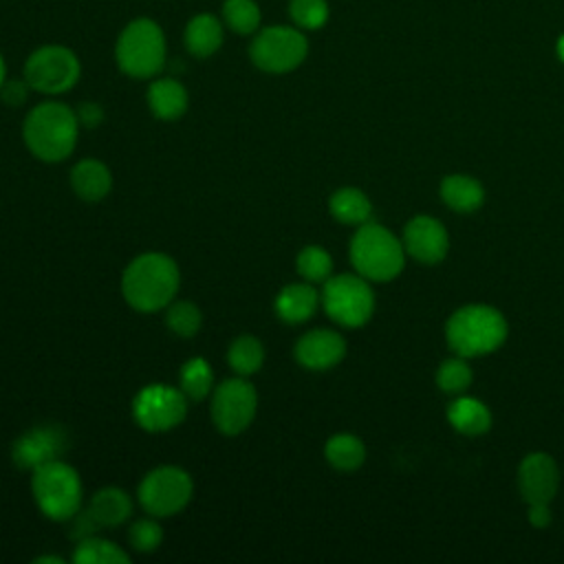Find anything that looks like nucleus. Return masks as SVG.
I'll use <instances>...</instances> for the list:
<instances>
[{
    "label": "nucleus",
    "instance_id": "f257e3e1",
    "mask_svg": "<svg viewBox=\"0 0 564 564\" xmlns=\"http://www.w3.org/2000/svg\"><path fill=\"white\" fill-rule=\"evenodd\" d=\"M507 317L491 304L458 306L445 322L447 348L467 359L496 352L507 341Z\"/></svg>",
    "mask_w": 564,
    "mask_h": 564
},
{
    "label": "nucleus",
    "instance_id": "f03ea898",
    "mask_svg": "<svg viewBox=\"0 0 564 564\" xmlns=\"http://www.w3.org/2000/svg\"><path fill=\"white\" fill-rule=\"evenodd\" d=\"M181 273L176 262L165 253H143L134 258L121 278V291L126 302L141 311L154 313L167 308L178 291Z\"/></svg>",
    "mask_w": 564,
    "mask_h": 564
},
{
    "label": "nucleus",
    "instance_id": "7ed1b4c3",
    "mask_svg": "<svg viewBox=\"0 0 564 564\" xmlns=\"http://www.w3.org/2000/svg\"><path fill=\"white\" fill-rule=\"evenodd\" d=\"M79 119L73 108L59 101L37 104L24 119L22 137L26 148L46 163H57L75 150Z\"/></svg>",
    "mask_w": 564,
    "mask_h": 564
},
{
    "label": "nucleus",
    "instance_id": "20e7f679",
    "mask_svg": "<svg viewBox=\"0 0 564 564\" xmlns=\"http://www.w3.org/2000/svg\"><path fill=\"white\" fill-rule=\"evenodd\" d=\"M405 249L388 227L364 223L350 238V262L359 275L370 282H390L405 267Z\"/></svg>",
    "mask_w": 564,
    "mask_h": 564
},
{
    "label": "nucleus",
    "instance_id": "39448f33",
    "mask_svg": "<svg viewBox=\"0 0 564 564\" xmlns=\"http://www.w3.org/2000/svg\"><path fill=\"white\" fill-rule=\"evenodd\" d=\"M119 68L134 77L148 79L165 66V35L150 18H137L121 31L115 46Z\"/></svg>",
    "mask_w": 564,
    "mask_h": 564
},
{
    "label": "nucleus",
    "instance_id": "423d86ee",
    "mask_svg": "<svg viewBox=\"0 0 564 564\" xmlns=\"http://www.w3.org/2000/svg\"><path fill=\"white\" fill-rule=\"evenodd\" d=\"M31 489L40 511L51 520H70L82 507V480L75 467L62 458L33 469Z\"/></svg>",
    "mask_w": 564,
    "mask_h": 564
},
{
    "label": "nucleus",
    "instance_id": "0eeeda50",
    "mask_svg": "<svg viewBox=\"0 0 564 564\" xmlns=\"http://www.w3.org/2000/svg\"><path fill=\"white\" fill-rule=\"evenodd\" d=\"M326 315L346 328H359L375 313V291L370 280L359 273L330 275L322 289Z\"/></svg>",
    "mask_w": 564,
    "mask_h": 564
},
{
    "label": "nucleus",
    "instance_id": "6e6552de",
    "mask_svg": "<svg viewBox=\"0 0 564 564\" xmlns=\"http://www.w3.org/2000/svg\"><path fill=\"white\" fill-rule=\"evenodd\" d=\"M308 53V42L297 26H267L260 29L249 44L251 62L264 73H289L297 68Z\"/></svg>",
    "mask_w": 564,
    "mask_h": 564
},
{
    "label": "nucleus",
    "instance_id": "1a4fd4ad",
    "mask_svg": "<svg viewBox=\"0 0 564 564\" xmlns=\"http://www.w3.org/2000/svg\"><path fill=\"white\" fill-rule=\"evenodd\" d=\"M82 66L77 55L62 44H46L33 51L24 64L26 84L44 95L70 90L79 79Z\"/></svg>",
    "mask_w": 564,
    "mask_h": 564
},
{
    "label": "nucleus",
    "instance_id": "9d476101",
    "mask_svg": "<svg viewBox=\"0 0 564 564\" xmlns=\"http://www.w3.org/2000/svg\"><path fill=\"white\" fill-rule=\"evenodd\" d=\"M194 494L189 474L176 465H161L148 471L139 485L141 507L156 518H167L187 507Z\"/></svg>",
    "mask_w": 564,
    "mask_h": 564
},
{
    "label": "nucleus",
    "instance_id": "9b49d317",
    "mask_svg": "<svg viewBox=\"0 0 564 564\" xmlns=\"http://www.w3.org/2000/svg\"><path fill=\"white\" fill-rule=\"evenodd\" d=\"M256 408L258 394L253 386L240 375L234 379H225L220 386L214 388L212 419L214 425L227 436L245 432L256 416Z\"/></svg>",
    "mask_w": 564,
    "mask_h": 564
},
{
    "label": "nucleus",
    "instance_id": "f8f14e48",
    "mask_svg": "<svg viewBox=\"0 0 564 564\" xmlns=\"http://www.w3.org/2000/svg\"><path fill=\"white\" fill-rule=\"evenodd\" d=\"M137 423L148 432H167L187 414V399L181 388L150 383L141 388L132 401Z\"/></svg>",
    "mask_w": 564,
    "mask_h": 564
},
{
    "label": "nucleus",
    "instance_id": "ddd939ff",
    "mask_svg": "<svg viewBox=\"0 0 564 564\" xmlns=\"http://www.w3.org/2000/svg\"><path fill=\"white\" fill-rule=\"evenodd\" d=\"M518 494L527 505H551L560 489V467L549 452H529L516 469Z\"/></svg>",
    "mask_w": 564,
    "mask_h": 564
},
{
    "label": "nucleus",
    "instance_id": "4468645a",
    "mask_svg": "<svg viewBox=\"0 0 564 564\" xmlns=\"http://www.w3.org/2000/svg\"><path fill=\"white\" fill-rule=\"evenodd\" d=\"M401 242L412 260L427 267L443 262L449 251V234L445 225L427 214L412 216L405 223L401 231Z\"/></svg>",
    "mask_w": 564,
    "mask_h": 564
},
{
    "label": "nucleus",
    "instance_id": "2eb2a0df",
    "mask_svg": "<svg viewBox=\"0 0 564 564\" xmlns=\"http://www.w3.org/2000/svg\"><path fill=\"white\" fill-rule=\"evenodd\" d=\"M68 447L66 434L59 427H33L13 443V460L22 469H37L48 460H57Z\"/></svg>",
    "mask_w": 564,
    "mask_h": 564
},
{
    "label": "nucleus",
    "instance_id": "dca6fc26",
    "mask_svg": "<svg viewBox=\"0 0 564 564\" xmlns=\"http://www.w3.org/2000/svg\"><path fill=\"white\" fill-rule=\"evenodd\" d=\"M295 359L308 370H328L346 357V339L330 328H313L295 344Z\"/></svg>",
    "mask_w": 564,
    "mask_h": 564
},
{
    "label": "nucleus",
    "instance_id": "f3484780",
    "mask_svg": "<svg viewBox=\"0 0 564 564\" xmlns=\"http://www.w3.org/2000/svg\"><path fill=\"white\" fill-rule=\"evenodd\" d=\"M447 423L452 425V430H456L463 436H482L491 430L494 416L489 412V408L485 405V401L463 392L456 394L445 410Z\"/></svg>",
    "mask_w": 564,
    "mask_h": 564
},
{
    "label": "nucleus",
    "instance_id": "a211bd4d",
    "mask_svg": "<svg viewBox=\"0 0 564 564\" xmlns=\"http://www.w3.org/2000/svg\"><path fill=\"white\" fill-rule=\"evenodd\" d=\"M441 200L456 214H474L485 203V187L471 174H447L438 185Z\"/></svg>",
    "mask_w": 564,
    "mask_h": 564
},
{
    "label": "nucleus",
    "instance_id": "6ab92c4d",
    "mask_svg": "<svg viewBox=\"0 0 564 564\" xmlns=\"http://www.w3.org/2000/svg\"><path fill=\"white\" fill-rule=\"evenodd\" d=\"M322 302V295L311 282L286 284L275 297V311L286 324H302L311 319Z\"/></svg>",
    "mask_w": 564,
    "mask_h": 564
},
{
    "label": "nucleus",
    "instance_id": "aec40b11",
    "mask_svg": "<svg viewBox=\"0 0 564 564\" xmlns=\"http://www.w3.org/2000/svg\"><path fill=\"white\" fill-rule=\"evenodd\" d=\"M70 185L79 198L95 203V200H101L110 192L112 176H110V170L101 161L84 159L73 165Z\"/></svg>",
    "mask_w": 564,
    "mask_h": 564
},
{
    "label": "nucleus",
    "instance_id": "412c9836",
    "mask_svg": "<svg viewBox=\"0 0 564 564\" xmlns=\"http://www.w3.org/2000/svg\"><path fill=\"white\" fill-rule=\"evenodd\" d=\"M148 106L159 119L174 121L187 110V90L178 79H154L148 88Z\"/></svg>",
    "mask_w": 564,
    "mask_h": 564
},
{
    "label": "nucleus",
    "instance_id": "4be33fe9",
    "mask_svg": "<svg viewBox=\"0 0 564 564\" xmlns=\"http://www.w3.org/2000/svg\"><path fill=\"white\" fill-rule=\"evenodd\" d=\"M86 511L97 527H117L130 518L132 500L119 487H104L90 498Z\"/></svg>",
    "mask_w": 564,
    "mask_h": 564
},
{
    "label": "nucleus",
    "instance_id": "5701e85b",
    "mask_svg": "<svg viewBox=\"0 0 564 564\" xmlns=\"http://www.w3.org/2000/svg\"><path fill=\"white\" fill-rule=\"evenodd\" d=\"M223 44V24L212 13L194 15L185 26V46L194 57H209Z\"/></svg>",
    "mask_w": 564,
    "mask_h": 564
},
{
    "label": "nucleus",
    "instance_id": "b1692460",
    "mask_svg": "<svg viewBox=\"0 0 564 564\" xmlns=\"http://www.w3.org/2000/svg\"><path fill=\"white\" fill-rule=\"evenodd\" d=\"M328 209L344 225H364L372 218V203L359 187H339L328 198Z\"/></svg>",
    "mask_w": 564,
    "mask_h": 564
},
{
    "label": "nucleus",
    "instance_id": "393cba45",
    "mask_svg": "<svg viewBox=\"0 0 564 564\" xmlns=\"http://www.w3.org/2000/svg\"><path fill=\"white\" fill-rule=\"evenodd\" d=\"M324 456L330 467L339 471H355L366 460V445L357 434L339 432L326 441Z\"/></svg>",
    "mask_w": 564,
    "mask_h": 564
},
{
    "label": "nucleus",
    "instance_id": "a878e982",
    "mask_svg": "<svg viewBox=\"0 0 564 564\" xmlns=\"http://www.w3.org/2000/svg\"><path fill=\"white\" fill-rule=\"evenodd\" d=\"M434 381H436V388L445 394L456 397V394L467 392L471 381H474V372H471V366H469L467 357L452 355V357L443 359L436 368Z\"/></svg>",
    "mask_w": 564,
    "mask_h": 564
},
{
    "label": "nucleus",
    "instance_id": "bb28decb",
    "mask_svg": "<svg viewBox=\"0 0 564 564\" xmlns=\"http://www.w3.org/2000/svg\"><path fill=\"white\" fill-rule=\"evenodd\" d=\"M128 560L130 555L121 546L97 535H88L79 540L73 553V562H79V564H126Z\"/></svg>",
    "mask_w": 564,
    "mask_h": 564
},
{
    "label": "nucleus",
    "instance_id": "cd10ccee",
    "mask_svg": "<svg viewBox=\"0 0 564 564\" xmlns=\"http://www.w3.org/2000/svg\"><path fill=\"white\" fill-rule=\"evenodd\" d=\"M227 359H229L231 370H236V375L249 377L262 368L264 348H262L260 339H256L253 335H240L231 341Z\"/></svg>",
    "mask_w": 564,
    "mask_h": 564
},
{
    "label": "nucleus",
    "instance_id": "c85d7f7f",
    "mask_svg": "<svg viewBox=\"0 0 564 564\" xmlns=\"http://www.w3.org/2000/svg\"><path fill=\"white\" fill-rule=\"evenodd\" d=\"M181 390L187 399L200 401L214 392V370L203 357H194L181 366Z\"/></svg>",
    "mask_w": 564,
    "mask_h": 564
},
{
    "label": "nucleus",
    "instance_id": "c756f323",
    "mask_svg": "<svg viewBox=\"0 0 564 564\" xmlns=\"http://www.w3.org/2000/svg\"><path fill=\"white\" fill-rule=\"evenodd\" d=\"M295 269L297 273L315 284V282H326L333 273V258L326 249H322L319 245H308L304 247L297 258H295Z\"/></svg>",
    "mask_w": 564,
    "mask_h": 564
},
{
    "label": "nucleus",
    "instance_id": "7c9ffc66",
    "mask_svg": "<svg viewBox=\"0 0 564 564\" xmlns=\"http://www.w3.org/2000/svg\"><path fill=\"white\" fill-rule=\"evenodd\" d=\"M223 20L234 33H256L260 26V7L253 0H225Z\"/></svg>",
    "mask_w": 564,
    "mask_h": 564
},
{
    "label": "nucleus",
    "instance_id": "2f4dec72",
    "mask_svg": "<svg viewBox=\"0 0 564 564\" xmlns=\"http://www.w3.org/2000/svg\"><path fill=\"white\" fill-rule=\"evenodd\" d=\"M165 324L178 335V337H194L203 324V313L194 302L187 300H172L167 304Z\"/></svg>",
    "mask_w": 564,
    "mask_h": 564
},
{
    "label": "nucleus",
    "instance_id": "473e14b6",
    "mask_svg": "<svg viewBox=\"0 0 564 564\" xmlns=\"http://www.w3.org/2000/svg\"><path fill=\"white\" fill-rule=\"evenodd\" d=\"M289 15L297 29L317 31L328 20L326 0H289Z\"/></svg>",
    "mask_w": 564,
    "mask_h": 564
},
{
    "label": "nucleus",
    "instance_id": "72a5a7b5",
    "mask_svg": "<svg viewBox=\"0 0 564 564\" xmlns=\"http://www.w3.org/2000/svg\"><path fill=\"white\" fill-rule=\"evenodd\" d=\"M128 542L134 551L139 553H152L161 546L163 542V529L156 520L152 518H141V520H134L130 524V531H128Z\"/></svg>",
    "mask_w": 564,
    "mask_h": 564
},
{
    "label": "nucleus",
    "instance_id": "f704fd0d",
    "mask_svg": "<svg viewBox=\"0 0 564 564\" xmlns=\"http://www.w3.org/2000/svg\"><path fill=\"white\" fill-rule=\"evenodd\" d=\"M29 88H31V86L26 84V79H24V82H20V79H9V82L2 84L0 95H2V99H4L9 106H20V104L26 99V90H29Z\"/></svg>",
    "mask_w": 564,
    "mask_h": 564
},
{
    "label": "nucleus",
    "instance_id": "c9c22d12",
    "mask_svg": "<svg viewBox=\"0 0 564 564\" xmlns=\"http://www.w3.org/2000/svg\"><path fill=\"white\" fill-rule=\"evenodd\" d=\"M75 112H77L79 123L86 126V128H95V126H99V123L104 121V110H101V106H99V104H93V101H84Z\"/></svg>",
    "mask_w": 564,
    "mask_h": 564
},
{
    "label": "nucleus",
    "instance_id": "e433bc0d",
    "mask_svg": "<svg viewBox=\"0 0 564 564\" xmlns=\"http://www.w3.org/2000/svg\"><path fill=\"white\" fill-rule=\"evenodd\" d=\"M529 511H527V520L531 527L535 529H546L553 520L551 516V505H527Z\"/></svg>",
    "mask_w": 564,
    "mask_h": 564
},
{
    "label": "nucleus",
    "instance_id": "4c0bfd02",
    "mask_svg": "<svg viewBox=\"0 0 564 564\" xmlns=\"http://www.w3.org/2000/svg\"><path fill=\"white\" fill-rule=\"evenodd\" d=\"M555 53H557V59L564 64V33L555 42Z\"/></svg>",
    "mask_w": 564,
    "mask_h": 564
},
{
    "label": "nucleus",
    "instance_id": "58836bf2",
    "mask_svg": "<svg viewBox=\"0 0 564 564\" xmlns=\"http://www.w3.org/2000/svg\"><path fill=\"white\" fill-rule=\"evenodd\" d=\"M35 562H37V564H42V562H55V564H64V557H57V555H42V557H37Z\"/></svg>",
    "mask_w": 564,
    "mask_h": 564
},
{
    "label": "nucleus",
    "instance_id": "ea45409f",
    "mask_svg": "<svg viewBox=\"0 0 564 564\" xmlns=\"http://www.w3.org/2000/svg\"><path fill=\"white\" fill-rule=\"evenodd\" d=\"M4 82H7V75H4V59H2V55H0V88H2Z\"/></svg>",
    "mask_w": 564,
    "mask_h": 564
}]
</instances>
